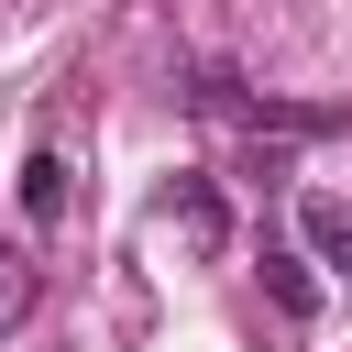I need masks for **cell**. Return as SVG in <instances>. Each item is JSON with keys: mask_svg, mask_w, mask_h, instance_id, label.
<instances>
[{"mask_svg": "<svg viewBox=\"0 0 352 352\" xmlns=\"http://www.w3.org/2000/svg\"><path fill=\"white\" fill-rule=\"evenodd\" d=\"M154 220H165V231H187L198 253H220V242H231V209H220V187H209V176H165V187H154Z\"/></svg>", "mask_w": 352, "mask_h": 352, "instance_id": "obj_1", "label": "cell"}, {"mask_svg": "<svg viewBox=\"0 0 352 352\" xmlns=\"http://www.w3.org/2000/svg\"><path fill=\"white\" fill-rule=\"evenodd\" d=\"M297 231H308V253L352 286V198H297Z\"/></svg>", "mask_w": 352, "mask_h": 352, "instance_id": "obj_2", "label": "cell"}, {"mask_svg": "<svg viewBox=\"0 0 352 352\" xmlns=\"http://www.w3.org/2000/svg\"><path fill=\"white\" fill-rule=\"evenodd\" d=\"M264 297H275L286 319H319V275H308V253H286V242H264Z\"/></svg>", "mask_w": 352, "mask_h": 352, "instance_id": "obj_3", "label": "cell"}, {"mask_svg": "<svg viewBox=\"0 0 352 352\" xmlns=\"http://www.w3.org/2000/svg\"><path fill=\"white\" fill-rule=\"evenodd\" d=\"M22 209H33V220H66V154H55V143L22 165Z\"/></svg>", "mask_w": 352, "mask_h": 352, "instance_id": "obj_4", "label": "cell"}, {"mask_svg": "<svg viewBox=\"0 0 352 352\" xmlns=\"http://www.w3.org/2000/svg\"><path fill=\"white\" fill-rule=\"evenodd\" d=\"M22 308H33V264H22V253H0V330H11Z\"/></svg>", "mask_w": 352, "mask_h": 352, "instance_id": "obj_5", "label": "cell"}]
</instances>
